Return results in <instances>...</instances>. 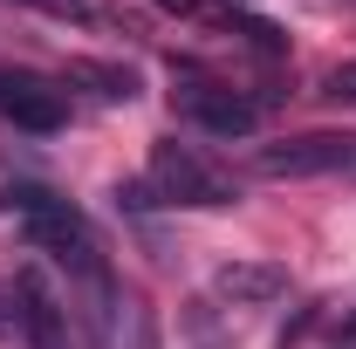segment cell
Masks as SVG:
<instances>
[{
    "label": "cell",
    "mask_w": 356,
    "mask_h": 349,
    "mask_svg": "<svg viewBox=\"0 0 356 349\" xmlns=\"http://www.w3.org/2000/svg\"><path fill=\"white\" fill-rule=\"evenodd\" d=\"M69 83H89L103 103H131L137 96V69H117V62H69Z\"/></svg>",
    "instance_id": "cell-8"
},
{
    "label": "cell",
    "mask_w": 356,
    "mask_h": 349,
    "mask_svg": "<svg viewBox=\"0 0 356 349\" xmlns=\"http://www.w3.org/2000/svg\"><path fill=\"white\" fill-rule=\"evenodd\" d=\"M0 336H21V315H14V288H0Z\"/></svg>",
    "instance_id": "cell-11"
},
{
    "label": "cell",
    "mask_w": 356,
    "mask_h": 349,
    "mask_svg": "<svg viewBox=\"0 0 356 349\" xmlns=\"http://www.w3.org/2000/svg\"><path fill=\"white\" fill-rule=\"evenodd\" d=\"M151 185H158L172 206H206V213L240 206V178L220 172L213 158H199V151L178 144V137H158V144H151Z\"/></svg>",
    "instance_id": "cell-2"
},
{
    "label": "cell",
    "mask_w": 356,
    "mask_h": 349,
    "mask_svg": "<svg viewBox=\"0 0 356 349\" xmlns=\"http://www.w3.org/2000/svg\"><path fill=\"white\" fill-rule=\"evenodd\" d=\"M165 7H178V14H192V7H199V0H165Z\"/></svg>",
    "instance_id": "cell-12"
},
{
    "label": "cell",
    "mask_w": 356,
    "mask_h": 349,
    "mask_svg": "<svg viewBox=\"0 0 356 349\" xmlns=\"http://www.w3.org/2000/svg\"><path fill=\"white\" fill-rule=\"evenodd\" d=\"M0 124H14L28 137H55L69 124V96L48 76H35V69H7L0 62Z\"/></svg>",
    "instance_id": "cell-4"
},
{
    "label": "cell",
    "mask_w": 356,
    "mask_h": 349,
    "mask_svg": "<svg viewBox=\"0 0 356 349\" xmlns=\"http://www.w3.org/2000/svg\"><path fill=\"white\" fill-rule=\"evenodd\" d=\"M178 110L213 137H254L261 131V103H247L240 89H226V83H185L178 89Z\"/></svg>",
    "instance_id": "cell-6"
},
{
    "label": "cell",
    "mask_w": 356,
    "mask_h": 349,
    "mask_svg": "<svg viewBox=\"0 0 356 349\" xmlns=\"http://www.w3.org/2000/svg\"><path fill=\"white\" fill-rule=\"evenodd\" d=\"M322 96H329V103H356V62H350V69H336V76L322 83Z\"/></svg>",
    "instance_id": "cell-9"
},
{
    "label": "cell",
    "mask_w": 356,
    "mask_h": 349,
    "mask_svg": "<svg viewBox=\"0 0 356 349\" xmlns=\"http://www.w3.org/2000/svg\"><path fill=\"white\" fill-rule=\"evenodd\" d=\"M7 206H14V219L28 226L35 254H48V261L69 274V288H76V281H103V274H110L103 247H96V226L83 219L76 199H62V192H48V185H14V192H7Z\"/></svg>",
    "instance_id": "cell-1"
},
{
    "label": "cell",
    "mask_w": 356,
    "mask_h": 349,
    "mask_svg": "<svg viewBox=\"0 0 356 349\" xmlns=\"http://www.w3.org/2000/svg\"><path fill=\"white\" fill-rule=\"evenodd\" d=\"M213 295L233 302V308H274L288 295V267L281 261H226L213 274Z\"/></svg>",
    "instance_id": "cell-7"
},
{
    "label": "cell",
    "mask_w": 356,
    "mask_h": 349,
    "mask_svg": "<svg viewBox=\"0 0 356 349\" xmlns=\"http://www.w3.org/2000/svg\"><path fill=\"white\" fill-rule=\"evenodd\" d=\"M14 315H21V343L28 349H69V295L48 288L42 267L14 274Z\"/></svg>",
    "instance_id": "cell-5"
},
{
    "label": "cell",
    "mask_w": 356,
    "mask_h": 349,
    "mask_svg": "<svg viewBox=\"0 0 356 349\" xmlns=\"http://www.w3.org/2000/svg\"><path fill=\"white\" fill-rule=\"evenodd\" d=\"M21 7H42V14H62V21H89V0H21Z\"/></svg>",
    "instance_id": "cell-10"
},
{
    "label": "cell",
    "mask_w": 356,
    "mask_h": 349,
    "mask_svg": "<svg viewBox=\"0 0 356 349\" xmlns=\"http://www.w3.org/2000/svg\"><path fill=\"white\" fill-rule=\"evenodd\" d=\"M350 165H356L350 131H302V137H281V144L254 151L261 178H322V172H350Z\"/></svg>",
    "instance_id": "cell-3"
}]
</instances>
